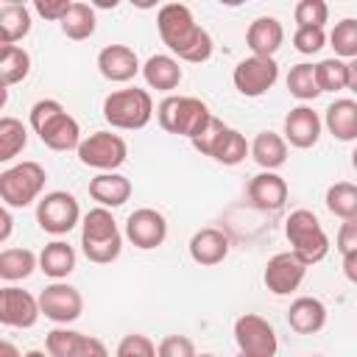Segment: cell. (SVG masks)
Listing matches in <instances>:
<instances>
[{
  "instance_id": "cell-1",
  "label": "cell",
  "mask_w": 357,
  "mask_h": 357,
  "mask_svg": "<svg viewBox=\"0 0 357 357\" xmlns=\"http://www.w3.org/2000/svg\"><path fill=\"white\" fill-rule=\"evenodd\" d=\"M156 31H159L162 45L178 61L204 64V61L212 59L215 42H212L209 31L195 22L190 6H184V3H165L156 11Z\"/></svg>"
},
{
  "instance_id": "cell-2",
  "label": "cell",
  "mask_w": 357,
  "mask_h": 357,
  "mask_svg": "<svg viewBox=\"0 0 357 357\" xmlns=\"http://www.w3.org/2000/svg\"><path fill=\"white\" fill-rule=\"evenodd\" d=\"M28 126L42 139V145L50 151H78L84 139L78 120L53 98H42L31 106Z\"/></svg>"
},
{
  "instance_id": "cell-3",
  "label": "cell",
  "mask_w": 357,
  "mask_h": 357,
  "mask_svg": "<svg viewBox=\"0 0 357 357\" xmlns=\"http://www.w3.org/2000/svg\"><path fill=\"white\" fill-rule=\"evenodd\" d=\"M156 120H159L162 131L176 134V137H187L192 142L209 128L215 114L195 95H165L156 106Z\"/></svg>"
},
{
  "instance_id": "cell-4",
  "label": "cell",
  "mask_w": 357,
  "mask_h": 357,
  "mask_svg": "<svg viewBox=\"0 0 357 357\" xmlns=\"http://www.w3.org/2000/svg\"><path fill=\"white\" fill-rule=\"evenodd\" d=\"M123 231L112 215V209L92 206L81 220V251L95 265H109L123 251Z\"/></svg>"
},
{
  "instance_id": "cell-5",
  "label": "cell",
  "mask_w": 357,
  "mask_h": 357,
  "mask_svg": "<svg viewBox=\"0 0 357 357\" xmlns=\"http://www.w3.org/2000/svg\"><path fill=\"white\" fill-rule=\"evenodd\" d=\"M153 98L148 89L126 86L103 98V120L117 131H139L153 120Z\"/></svg>"
},
{
  "instance_id": "cell-6",
  "label": "cell",
  "mask_w": 357,
  "mask_h": 357,
  "mask_svg": "<svg viewBox=\"0 0 357 357\" xmlns=\"http://www.w3.org/2000/svg\"><path fill=\"white\" fill-rule=\"evenodd\" d=\"M284 237L304 265H315L329 254V234L312 209H293L284 220Z\"/></svg>"
},
{
  "instance_id": "cell-7",
  "label": "cell",
  "mask_w": 357,
  "mask_h": 357,
  "mask_svg": "<svg viewBox=\"0 0 357 357\" xmlns=\"http://www.w3.org/2000/svg\"><path fill=\"white\" fill-rule=\"evenodd\" d=\"M45 181H47V170L33 159H25V162H17V165L6 167L0 173V201H3V206H8V209L31 206L33 201L42 198Z\"/></svg>"
},
{
  "instance_id": "cell-8",
  "label": "cell",
  "mask_w": 357,
  "mask_h": 357,
  "mask_svg": "<svg viewBox=\"0 0 357 357\" xmlns=\"http://www.w3.org/2000/svg\"><path fill=\"white\" fill-rule=\"evenodd\" d=\"M192 148L201 156H209V159H215L218 165H226V167H234L245 156H251V145L245 142V137L237 128L220 123L218 117L209 123V128L198 139H192Z\"/></svg>"
},
{
  "instance_id": "cell-9",
  "label": "cell",
  "mask_w": 357,
  "mask_h": 357,
  "mask_svg": "<svg viewBox=\"0 0 357 357\" xmlns=\"http://www.w3.org/2000/svg\"><path fill=\"white\" fill-rule=\"evenodd\" d=\"M78 162L98 173H117L128 159V142L114 131H92L78 145Z\"/></svg>"
},
{
  "instance_id": "cell-10",
  "label": "cell",
  "mask_w": 357,
  "mask_h": 357,
  "mask_svg": "<svg viewBox=\"0 0 357 357\" xmlns=\"http://www.w3.org/2000/svg\"><path fill=\"white\" fill-rule=\"evenodd\" d=\"M81 220H84V215H81L78 198L73 192H67V190L45 192L36 201V223H39L42 231H47L53 237L70 234Z\"/></svg>"
},
{
  "instance_id": "cell-11",
  "label": "cell",
  "mask_w": 357,
  "mask_h": 357,
  "mask_svg": "<svg viewBox=\"0 0 357 357\" xmlns=\"http://www.w3.org/2000/svg\"><path fill=\"white\" fill-rule=\"evenodd\" d=\"M234 343L243 357H276L279 340L271 321H265L257 312H245L234 321Z\"/></svg>"
},
{
  "instance_id": "cell-12",
  "label": "cell",
  "mask_w": 357,
  "mask_h": 357,
  "mask_svg": "<svg viewBox=\"0 0 357 357\" xmlns=\"http://www.w3.org/2000/svg\"><path fill=\"white\" fill-rule=\"evenodd\" d=\"M279 81V64L276 59L265 56H245L234 64L231 84L243 98H262L273 84Z\"/></svg>"
},
{
  "instance_id": "cell-13",
  "label": "cell",
  "mask_w": 357,
  "mask_h": 357,
  "mask_svg": "<svg viewBox=\"0 0 357 357\" xmlns=\"http://www.w3.org/2000/svg\"><path fill=\"white\" fill-rule=\"evenodd\" d=\"M39 310L56 326H67V324H73V321L81 318V312H84V296H81L78 287H73L67 282H50L39 293Z\"/></svg>"
},
{
  "instance_id": "cell-14",
  "label": "cell",
  "mask_w": 357,
  "mask_h": 357,
  "mask_svg": "<svg viewBox=\"0 0 357 357\" xmlns=\"http://www.w3.org/2000/svg\"><path fill=\"white\" fill-rule=\"evenodd\" d=\"M126 240L139 251H153L167 240V218L153 206H139L126 218Z\"/></svg>"
},
{
  "instance_id": "cell-15",
  "label": "cell",
  "mask_w": 357,
  "mask_h": 357,
  "mask_svg": "<svg viewBox=\"0 0 357 357\" xmlns=\"http://www.w3.org/2000/svg\"><path fill=\"white\" fill-rule=\"evenodd\" d=\"M307 268L310 265H304L293 251H279L265 262L262 282L273 296H290L301 287V282L307 276Z\"/></svg>"
},
{
  "instance_id": "cell-16",
  "label": "cell",
  "mask_w": 357,
  "mask_h": 357,
  "mask_svg": "<svg viewBox=\"0 0 357 357\" xmlns=\"http://www.w3.org/2000/svg\"><path fill=\"white\" fill-rule=\"evenodd\" d=\"M321 131H324V117L307 103H298L284 114L282 137L287 139V145H293L298 151L315 148L321 139Z\"/></svg>"
},
{
  "instance_id": "cell-17",
  "label": "cell",
  "mask_w": 357,
  "mask_h": 357,
  "mask_svg": "<svg viewBox=\"0 0 357 357\" xmlns=\"http://www.w3.org/2000/svg\"><path fill=\"white\" fill-rule=\"evenodd\" d=\"M39 296H31L22 287L6 284L0 290V324L14 329H31L39 321Z\"/></svg>"
},
{
  "instance_id": "cell-18",
  "label": "cell",
  "mask_w": 357,
  "mask_h": 357,
  "mask_svg": "<svg viewBox=\"0 0 357 357\" xmlns=\"http://www.w3.org/2000/svg\"><path fill=\"white\" fill-rule=\"evenodd\" d=\"M98 73L112 84H128L137 73H142L139 56L128 45H106L98 53Z\"/></svg>"
},
{
  "instance_id": "cell-19",
  "label": "cell",
  "mask_w": 357,
  "mask_h": 357,
  "mask_svg": "<svg viewBox=\"0 0 357 357\" xmlns=\"http://www.w3.org/2000/svg\"><path fill=\"white\" fill-rule=\"evenodd\" d=\"M229 248H231V240L223 229H215V226H204L198 229L190 243H187V251H190V259L195 265H204V268H212V265H220L226 257H229Z\"/></svg>"
},
{
  "instance_id": "cell-20",
  "label": "cell",
  "mask_w": 357,
  "mask_h": 357,
  "mask_svg": "<svg viewBox=\"0 0 357 357\" xmlns=\"http://www.w3.org/2000/svg\"><path fill=\"white\" fill-rule=\"evenodd\" d=\"M248 201L262 212H279L287 204V181L276 170H259L248 181Z\"/></svg>"
},
{
  "instance_id": "cell-21",
  "label": "cell",
  "mask_w": 357,
  "mask_h": 357,
  "mask_svg": "<svg viewBox=\"0 0 357 357\" xmlns=\"http://www.w3.org/2000/svg\"><path fill=\"white\" fill-rule=\"evenodd\" d=\"M326 304L315 296H298L290 301L287 307V326L296 332V335H315L326 326Z\"/></svg>"
},
{
  "instance_id": "cell-22",
  "label": "cell",
  "mask_w": 357,
  "mask_h": 357,
  "mask_svg": "<svg viewBox=\"0 0 357 357\" xmlns=\"http://www.w3.org/2000/svg\"><path fill=\"white\" fill-rule=\"evenodd\" d=\"M284 42V28L276 17L265 14V17H257L248 31H245V47L251 50V56H265V59H273L276 50L282 47Z\"/></svg>"
},
{
  "instance_id": "cell-23",
  "label": "cell",
  "mask_w": 357,
  "mask_h": 357,
  "mask_svg": "<svg viewBox=\"0 0 357 357\" xmlns=\"http://www.w3.org/2000/svg\"><path fill=\"white\" fill-rule=\"evenodd\" d=\"M134 187H131V178L123 176L120 170L117 173H98L95 178H89V198L103 206V209H117L123 206L128 198H131Z\"/></svg>"
},
{
  "instance_id": "cell-24",
  "label": "cell",
  "mask_w": 357,
  "mask_h": 357,
  "mask_svg": "<svg viewBox=\"0 0 357 357\" xmlns=\"http://www.w3.org/2000/svg\"><path fill=\"white\" fill-rule=\"evenodd\" d=\"M142 78L151 89H159V92H173L178 89L181 78H184V70H181V61L170 53H153L148 56V61L142 64Z\"/></svg>"
},
{
  "instance_id": "cell-25",
  "label": "cell",
  "mask_w": 357,
  "mask_h": 357,
  "mask_svg": "<svg viewBox=\"0 0 357 357\" xmlns=\"http://www.w3.org/2000/svg\"><path fill=\"white\" fill-rule=\"evenodd\" d=\"M326 131L340 142H357V100L337 98L324 112Z\"/></svg>"
},
{
  "instance_id": "cell-26",
  "label": "cell",
  "mask_w": 357,
  "mask_h": 357,
  "mask_svg": "<svg viewBox=\"0 0 357 357\" xmlns=\"http://www.w3.org/2000/svg\"><path fill=\"white\" fill-rule=\"evenodd\" d=\"M39 271L53 282H64L75 271V248L64 240H53L39 251Z\"/></svg>"
},
{
  "instance_id": "cell-27",
  "label": "cell",
  "mask_w": 357,
  "mask_h": 357,
  "mask_svg": "<svg viewBox=\"0 0 357 357\" xmlns=\"http://www.w3.org/2000/svg\"><path fill=\"white\" fill-rule=\"evenodd\" d=\"M33 28L31 8L25 3H3L0 6V47L3 45H17L25 39Z\"/></svg>"
},
{
  "instance_id": "cell-28",
  "label": "cell",
  "mask_w": 357,
  "mask_h": 357,
  "mask_svg": "<svg viewBox=\"0 0 357 357\" xmlns=\"http://www.w3.org/2000/svg\"><path fill=\"white\" fill-rule=\"evenodd\" d=\"M251 159L262 170H279L287 162V139L276 131H259L251 139Z\"/></svg>"
},
{
  "instance_id": "cell-29",
  "label": "cell",
  "mask_w": 357,
  "mask_h": 357,
  "mask_svg": "<svg viewBox=\"0 0 357 357\" xmlns=\"http://www.w3.org/2000/svg\"><path fill=\"white\" fill-rule=\"evenodd\" d=\"M33 271H39V254L31 248H3L0 251V279L3 282H22Z\"/></svg>"
},
{
  "instance_id": "cell-30",
  "label": "cell",
  "mask_w": 357,
  "mask_h": 357,
  "mask_svg": "<svg viewBox=\"0 0 357 357\" xmlns=\"http://www.w3.org/2000/svg\"><path fill=\"white\" fill-rule=\"evenodd\" d=\"M59 28H61V33H64L67 39H73V42H84V39H89V36L95 33V28H98L95 8H92L89 3L73 0L70 11H67L64 20L59 22Z\"/></svg>"
},
{
  "instance_id": "cell-31",
  "label": "cell",
  "mask_w": 357,
  "mask_h": 357,
  "mask_svg": "<svg viewBox=\"0 0 357 357\" xmlns=\"http://www.w3.org/2000/svg\"><path fill=\"white\" fill-rule=\"evenodd\" d=\"M28 73H31V53L20 45H3L0 47V86L8 89L25 81Z\"/></svg>"
},
{
  "instance_id": "cell-32",
  "label": "cell",
  "mask_w": 357,
  "mask_h": 357,
  "mask_svg": "<svg viewBox=\"0 0 357 357\" xmlns=\"http://www.w3.org/2000/svg\"><path fill=\"white\" fill-rule=\"evenodd\" d=\"M324 204L340 220L357 218V184H351V181H335V184H329L326 187V195H324Z\"/></svg>"
},
{
  "instance_id": "cell-33",
  "label": "cell",
  "mask_w": 357,
  "mask_h": 357,
  "mask_svg": "<svg viewBox=\"0 0 357 357\" xmlns=\"http://www.w3.org/2000/svg\"><path fill=\"white\" fill-rule=\"evenodd\" d=\"M86 343V335L70 326H53L45 335V351L50 357H78Z\"/></svg>"
},
{
  "instance_id": "cell-34",
  "label": "cell",
  "mask_w": 357,
  "mask_h": 357,
  "mask_svg": "<svg viewBox=\"0 0 357 357\" xmlns=\"http://www.w3.org/2000/svg\"><path fill=\"white\" fill-rule=\"evenodd\" d=\"M284 84H287V92H290L296 100H301V103L315 100V98L321 95V86H318V78H315V64H310V61L293 64Z\"/></svg>"
},
{
  "instance_id": "cell-35",
  "label": "cell",
  "mask_w": 357,
  "mask_h": 357,
  "mask_svg": "<svg viewBox=\"0 0 357 357\" xmlns=\"http://www.w3.org/2000/svg\"><path fill=\"white\" fill-rule=\"evenodd\" d=\"M28 145V126L11 114L0 117V162H11Z\"/></svg>"
},
{
  "instance_id": "cell-36",
  "label": "cell",
  "mask_w": 357,
  "mask_h": 357,
  "mask_svg": "<svg viewBox=\"0 0 357 357\" xmlns=\"http://www.w3.org/2000/svg\"><path fill=\"white\" fill-rule=\"evenodd\" d=\"M315 78H318L321 92H340V89H349V61H343V59H337V56L321 59V61L315 64Z\"/></svg>"
},
{
  "instance_id": "cell-37",
  "label": "cell",
  "mask_w": 357,
  "mask_h": 357,
  "mask_svg": "<svg viewBox=\"0 0 357 357\" xmlns=\"http://www.w3.org/2000/svg\"><path fill=\"white\" fill-rule=\"evenodd\" d=\"M329 45L337 59H343V61L357 59V20L343 17L340 22H335V28L329 31Z\"/></svg>"
},
{
  "instance_id": "cell-38",
  "label": "cell",
  "mask_w": 357,
  "mask_h": 357,
  "mask_svg": "<svg viewBox=\"0 0 357 357\" xmlns=\"http://www.w3.org/2000/svg\"><path fill=\"white\" fill-rule=\"evenodd\" d=\"M296 28H324L329 22V6L324 0H298L293 8Z\"/></svg>"
},
{
  "instance_id": "cell-39",
  "label": "cell",
  "mask_w": 357,
  "mask_h": 357,
  "mask_svg": "<svg viewBox=\"0 0 357 357\" xmlns=\"http://www.w3.org/2000/svg\"><path fill=\"white\" fill-rule=\"evenodd\" d=\"M114 357H159V354H156V343L148 335L131 332V335L120 337V343L114 349Z\"/></svg>"
},
{
  "instance_id": "cell-40",
  "label": "cell",
  "mask_w": 357,
  "mask_h": 357,
  "mask_svg": "<svg viewBox=\"0 0 357 357\" xmlns=\"http://www.w3.org/2000/svg\"><path fill=\"white\" fill-rule=\"evenodd\" d=\"M326 31L324 28H296L293 31V47L298 50V53H304V56H312V53H318L324 45H326Z\"/></svg>"
},
{
  "instance_id": "cell-41",
  "label": "cell",
  "mask_w": 357,
  "mask_h": 357,
  "mask_svg": "<svg viewBox=\"0 0 357 357\" xmlns=\"http://www.w3.org/2000/svg\"><path fill=\"white\" fill-rule=\"evenodd\" d=\"M159 357H198L195 343L187 335H165L156 346Z\"/></svg>"
},
{
  "instance_id": "cell-42",
  "label": "cell",
  "mask_w": 357,
  "mask_h": 357,
  "mask_svg": "<svg viewBox=\"0 0 357 357\" xmlns=\"http://www.w3.org/2000/svg\"><path fill=\"white\" fill-rule=\"evenodd\" d=\"M70 6H73V0H36L33 3V11L39 17L50 20V22H61L64 14L70 11Z\"/></svg>"
},
{
  "instance_id": "cell-43",
  "label": "cell",
  "mask_w": 357,
  "mask_h": 357,
  "mask_svg": "<svg viewBox=\"0 0 357 357\" xmlns=\"http://www.w3.org/2000/svg\"><path fill=\"white\" fill-rule=\"evenodd\" d=\"M335 245H337L340 257H343V254H354V251H357V218H351V220H343V223H340L337 237H335Z\"/></svg>"
},
{
  "instance_id": "cell-44",
  "label": "cell",
  "mask_w": 357,
  "mask_h": 357,
  "mask_svg": "<svg viewBox=\"0 0 357 357\" xmlns=\"http://www.w3.org/2000/svg\"><path fill=\"white\" fill-rule=\"evenodd\" d=\"M78 357H112V354H109V349H106V343L100 337L86 335V343H84V349H81Z\"/></svg>"
},
{
  "instance_id": "cell-45",
  "label": "cell",
  "mask_w": 357,
  "mask_h": 357,
  "mask_svg": "<svg viewBox=\"0 0 357 357\" xmlns=\"http://www.w3.org/2000/svg\"><path fill=\"white\" fill-rule=\"evenodd\" d=\"M11 229H14V218H11V209L3 206L0 209V243H6L11 237Z\"/></svg>"
},
{
  "instance_id": "cell-46",
  "label": "cell",
  "mask_w": 357,
  "mask_h": 357,
  "mask_svg": "<svg viewBox=\"0 0 357 357\" xmlns=\"http://www.w3.org/2000/svg\"><path fill=\"white\" fill-rule=\"evenodd\" d=\"M343 276L357 284V251L354 254H343Z\"/></svg>"
},
{
  "instance_id": "cell-47",
  "label": "cell",
  "mask_w": 357,
  "mask_h": 357,
  "mask_svg": "<svg viewBox=\"0 0 357 357\" xmlns=\"http://www.w3.org/2000/svg\"><path fill=\"white\" fill-rule=\"evenodd\" d=\"M0 357H22V351H20L11 340H3V343H0Z\"/></svg>"
},
{
  "instance_id": "cell-48",
  "label": "cell",
  "mask_w": 357,
  "mask_h": 357,
  "mask_svg": "<svg viewBox=\"0 0 357 357\" xmlns=\"http://www.w3.org/2000/svg\"><path fill=\"white\" fill-rule=\"evenodd\" d=\"M349 89L357 95V59L349 61Z\"/></svg>"
},
{
  "instance_id": "cell-49",
  "label": "cell",
  "mask_w": 357,
  "mask_h": 357,
  "mask_svg": "<svg viewBox=\"0 0 357 357\" xmlns=\"http://www.w3.org/2000/svg\"><path fill=\"white\" fill-rule=\"evenodd\" d=\"M22 357H50L47 351H39V349H31V351H25Z\"/></svg>"
},
{
  "instance_id": "cell-50",
  "label": "cell",
  "mask_w": 357,
  "mask_h": 357,
  "mask_svg": "<svg viewBox=\"0 0 357 357\" xmlns=\"http://www.w3.org/2000/svg\"><path fill=\"white\" fill-rule=\"evenodd\" d=\"M351 167L357 170V145H354V151H351Z\"/></svg>"
},
{
  "instance_id": "cell-51",
  "label": "cell",
  "mask_w": 357,
  "mask_h": 357,
  "mask_svg": "<svg viewBox=\"0 0 357 357\" xmlns=\"http://www.w3.org/2000/svg\"><path fill=\"white\" fill-rule=\"evenodd\" d=\"M198 357H218V354H212V351H204V354H198Z\"/></svg>"
},
{
  "instance_id": "cell-52",
  "label": "cell",
  "mask_w": 357,
  "mask_h": 357,
  "mask_svg": "<svg viewBox=\"0 0 357 357\" xmlns=\"http://www.w3.org/2000/svg\"><path fill=\"white\" fill-rule=\"evenodd\" d=\"M312 357H324V354H312Z\"/></svg>"
},
{
  "instance_id": "cell-53",
  "label": "cell",
  "mask_w": 357,
  "mask_h": 357,
  "mask_svg": "<svg viewBox=\"0 0 357 357\" xmlns=\"http://www.w3.org/2000/svg\"><path fill=\"white\" fill-rule=\"evenodd\" d=\"M237 357H243V354H240V351H237Z\"/></svg>"
}]
</instances>
